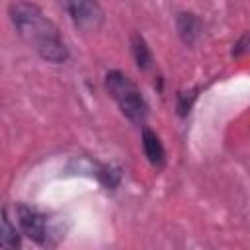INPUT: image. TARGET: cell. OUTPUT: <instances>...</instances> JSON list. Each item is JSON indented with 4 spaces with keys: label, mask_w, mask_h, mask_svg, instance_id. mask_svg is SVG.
I'll return each instance as SVG.
<instances>
[{
    "label": "cell",
    "mask_w": 250,
    "mask_h": 250,
    "mask_svg": "<svg viewBox=\"0 0 250 250\" xmlns=\"http://www.w3.org/2000/svg\"><path fill=\"white\" fill-rule=\"evenodd\" d=\"M12 211L16 217L18 230L29 240L41 246H55L59 244L61 238H64L62 234L64 230L61 229V223L49 213H43L41 209L25 205V203H16Z\"/></svg>",
    "instance_id": "cell-2"
},
{
    "label": "cell",
    "mask_w": 250,
    "mask_h": 250,
    "mask_svg": "<svg viewBox=\"0 0 250 250\" xmlns=\"http://www.w3.org/2000/svg\"><path fill=\"white\" fill-rule=\"evenodd\" d=\"M72 23L82 31H96L102 25L104 12L96 0H62Z\"/></svg>",
    "instance_id": "cell-4"
},
{
    "label": "cell",
    "mask_w": 250,
    "mask_h": 250,
    "mask_svg": "<svg viewBox=\"0 0 250 250\" xmlns=\"http://www.w3.org/2000/svg\"><path fill=\"white\" fill-rule=\"evenodd\" d=\"M10 20L18 35L47 62H66L68 47L59 27L31 2H14L10 6Z\"/></svg>",
    "instance_id": "cell-1"
},
{
    "label": "cell",
    "mask_w": 250,
    "mask_h": 250,
    "mask_svg": "<svg viewBox=\"0 0 250 250\" xmlns=\"http://www.w3.org/2000/svg\"><path fill=\"white\" fill-rule=\"evenodd\" d=\"M143 150H145L146 160H148L156 170L164 168V164H166V150H164V145H162L160 137H158L152 129H148V127L143 129Z\"/></svg>",
    "instance_id": "cell-6"
},
{
    "label": "cell",
    "mask_w": 250,
    "mask_h": 250,
    "mask_svg": "<svg viewBox=\"0 0 250 250\" xmlns=\"http://www.w3.org/2000/svg\"><path fill=\"white\" fill-rule=\"evenodd\" d=\"M20 246H21V232L12 221V215L4 199H0V248H20Z\"/></svg>",
    "instance_id": "cell-5"
},
{
    "label": "cell",
    "mask_w": 250,
    "mask_h": 250,
    "mask_svg": "<svg viewBox=\"0 0 250 250\" xmlns=\"http://www.w3.org/2000/svg\"><path fill=\"white\" fill-rule=\"evenodd\" d=\"M131 49H133V57H135V62L141 70H146L150 64H152V55H150V49L146 45V41L141 37V35H133L131 39Z\"/></svg>",
    "instance_id": "cell-8"
},
{
    "label": "cell",
    "mask_w": 250,
    "mask_h": 250,
    "mask_svg": "<svg viewBox=\"0 0 250 250\" xmlns=\"http://www.w3.org/2000/svg\"><path fill=\"white\" fill-rule=\"evenodd\" d=\"M246 43H248V35H242V37H240V41H238V43L234 45L236 49H234L232 53H234L236 57H238V55H242V53L246 51Z\"/></svg>",
    "instance_id": "cell-9"
},
{
    "label": "cell",
    "mask_w": 250,
    "mask_h": 250,
    "mask_svg": "<svg viewBox=\"0 0 250 250\" xmlns=\"http://www.w3.org/2000/svg\"><path fill=\"white\" fill-rule=\"evenodd\" d=\"M176 27H178V33H180L182 41L188 43V45H193L201 37V33H203V21L195 14H191V12L178 14Z\"/></svg>",
    "instance_id": "cell-7"
},
{
    "label": "cell",
    "mask_w": 250,
    "mask_h": 250,
    "mask_svg": "<svg viewBox=\"0 0 250 250\" xmlns=\"http://www.w3.org/2000/svg\"><path fill=\"white\" fill-rule=\"evenodd\" d=\"M104 86L105 92L109 94V98L119 105L121 113L131 119L133 123H145L146 113H148V105L145 102V96L141 94L139 86L121 70H109L104 78Z\"/></svg>",
    "instance_id": "cell-3"
}]
</instances>
